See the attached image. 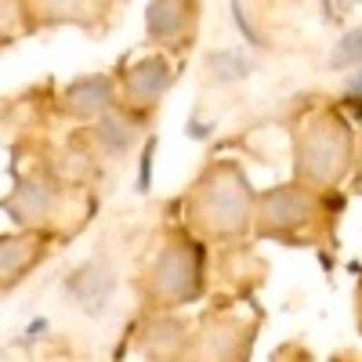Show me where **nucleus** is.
Listing matches in <instances>:
<instances>
[{
    "label": "nucleus",
    "mask_w": 362,
    "mask_h": 362,
    "mask_svg": "<svg viewBox=\"0 0 362 362\" xmlns=\"http://www.w3.org/2000/svg\"><path fill=\"white\" fill-rule=\"evenodd\" d=\"M351 4H355V0H341V11H348Z\"/></svg>",
    "instance_id": "5"
},
{
    "label": "nucleus",
    "mask_w": 362,
    "mask_h": 362,
    "mask_svg": "<svg viewBox=\"0 0 362 362\" xmlns=\"http://www.w3.org/2000/svg\"><path fill=\"white\" fill-rule=\"evenodd\" d=\"M210 73L218 80H239V76L250 73V62L239 58L235 51H218V54H210Z\"/></svg>",
    "instance_id": "2"
},
{
    "label": "nucleus",
    "mask_w": 362,
    "mask_h": 362,
    "mask_svg": "<svg viewBox=\"0 0 362 362\" xmlns=\"http://www.w3.org/2000/svg\"><path fill=\"white\" fill-rule=\"evenodd\" d=\"M232 18H235V25H239V29H243V37H247L250 44H261V37H257V29L250 25V18H247V11H243V4H239V0H235V4H232Z\"/></svg>",
    "instance_id": "3"
},
{
    "label": "nucleus",
    "mask_w": 362,
    "mask_h": 362,
    "mask_svg": "<svg viewBox=\"0 0 362 362\" xmlns=\"http://www.w3.org/2000/svg\"><path fill=\"white\" fill-rule=\"evenodd\" d=\"M348 95H351V98H358V102H362V73H355V76H351V80H348Z\"/></svg>",
    "instance_id": "4"
},
{
    "label": "nucleus",
    "mask_w": 362,
    "mask_h": 362,
    "mask_svg": "<svg viewBox=\"0 0 362 362\" xmlns=\"http://www.w3.org/2000/svg\"><path fill=\"white\" fill-rule=\"evenodd\" d=\"M329 66L334 69H348V66H362V29L341 37L334 54H329Z\"/></svg>",
    "instance_id": "1"
}]
</instances>
